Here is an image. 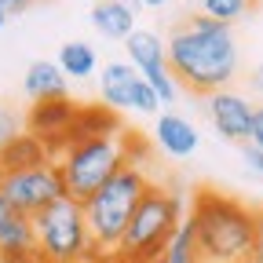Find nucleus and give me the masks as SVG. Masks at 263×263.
Here are the masks:
<instances>
[{"instance_id": "nucleus-1", "label": "nucleus", "mask_w": 263, "mask_h": 263, "mask_svg": "<svg viewBox=\"0 0 263 263\" xmlns=\"http://www.w3.org/2000/svg\"><path fill=\"white\" fill-rule=\"evenodd\" d=\"M164 55H168V70L179 81V88L201 99L230 88V81L238 77V66H241L234 29L201 11L168 33Z\"/></svg>"}, {"instance_id": "nucleus-2", "label": "nucleus", "mask_w": 263, "mask_h": 263, "mask_svg": "<svg viewBox=\"0 0 263 263\" xmlns=\"http://www.w3.org/2000/svg\"><path fill=\"white\" fill-rule=\"evenodd\" d=\"M194 223L197 263H252L256 252V209L230 194L201 186L186 209Z\"/></svg>"}, {"instance_id": "nucleus-3", "label": "nucleus", "mask_w": 263, "mask_h": 263, "mask_svg": "<svg viewBox=\"0 0 263 263\" xmlns=\"http://www.w3.org/2000/svg\"><path fill=\"white\" fill-rule=\"evenodd\" d=\"M183 219H186L183 194L150 179V186L139 197L136 212H132V223H128L124 238H121L117 263H157L161 252L168 249V241L176 238Z\"/></svg>"}, {"instance_id": "nucleus-4", "label": "nucleus", "mask_w": 263, "mask_h": 263, "mask_svg": "<svg viewBox=\"0 0 263 263\" xmlns=\"http://www.w3.org/2000/svg\"><path fill=\"white\" fill-rule=\"evenodd\" d=\"M146 186H150L146 168L136 164V161H128V164H121V172H114L84 201L88 234H91L99 256H117L121 238H124V230L132 223V212H136L139 197L146 194Z\"/></svg>"}, {"instance_id": "nucleus-5", "label": "nucleus", "mask_w": 263, "mask_h": 263, "mask_svg": "<svg viewBox=\"0 0 263 263\" xmlns=\"http://www.w3.org/2000/svg\"><path fill=\"white\" fill-rule=\"evenodd\" d=\"M33 238H37V263H91L99 256L88 234L84 205L73 197H59L33 216Z\"/></svg>"}, {"instance_id": "nucleus-6", "label": "nucleus", "mask_w": 263, "mask_h": 263, "mask_svg": "<svg viewBox=\"0 0 263 263\" xmlns=\"http://www.w3.org/2000/svg\"><path fill=\"white\" fill-rule=\"evenodd\" d=\"M55 164L62 172L66 197L84 205L114 172H121V164H128V139H124V132H117V136H95V139L73 143V146L59 150Z\"/></svg>"}, {"instance_id": "nucleus-7", "label": "nucleus", "mask_w": 263, "mask_h": 263, "mask_svg": "<svg viewBox=\"0 0 263 263\" xmlns=\"http://www.w3.org/2000/svg\"><path fill=\"white\" fill-rule=\"evenodd\" d=\"M0 197L18 209L22 216H37L41 209H48L51 201L66 197V186H62V172L59 164L48 161L41 168H26V172H11V176H0Z\"/></svg>"}, {"instance_id": "nucleus-8", "label": "nucleus", "mask_w": 263, "mask_h": 263, "mask_svg": "<svg viewBox=\"0 0 263 263\" xmlns=\"http://www.w3.org/2000/svg\"><path fill=\"white\" fill-rule=\"evenodd\" d=\"M124 51H128V66L136 70L161 99V106H168L179 99V81L172 77L168 70V55H164V41L157 37L154 29H136L132 37L124 41Z\"/></svg>"}, {"instance_id": "nucleus-9", "label": "nucleus", "mask_w": 263, "mask_h": 263, "mask_svg": "<svg viewBox=\"0 0 263 263\" xmlns=\"http://www.w3.org/2000/svg\"><path fill=\"white\" fill-rule=\"evenodd\" d=\"M205 110H209V121H212V128L219 132V136L227 139V143H249V136H252V114H256V106L249 103V99L241 95V91H234V88H223V91H212V95H205Z\"/></svg>"}, {"instance_id": "nucleus-10", "label": "nucleus", "mask_w": 263, "mask_h": 263, "mask_svg": "<svg viewBox=\"0 0 263 263\" xmlns=\"http://www.w3.org/2000/svg\"><path fill=\"white\" fill-rule=\"evenodd\" d=\"M0 263H37L33 219L0 197Z\"/></svg>"}, {"instance_id": "nucleus-11", "label": "nucleus", "mask_w": 263, "mask_h": 263, "mask_svg": "<svg viewBox=\"0 0 263 263\" xmlns=\"http://www.w3.org/2000/svg\"><path fill=\"white\" fill-rule=\"evenodd\" d=\"M73 117H77V103L70 95L48 99V103H33L29 114H26V132L41 136L51 146V154H59V143H62V136H66V128H70Z\"/></svg>"}, {"instance_id": "nucleus-12", "label": "nucleus", "mask_w": 263, "mask_h": 263, "mask_svg": "<svg viewBox=\"0 0 263 263\" xmlns=\"http://www.w3.org/2000/svg\"><path fill=\"white\" fill-rule=\"evenodd\" d=\"M154 143L161 154H168L172 161H183L197 150V143H201V136H197V128L183 117V114H172V110H164L157 114L154 121Z\"/></svg>"}, {"instance_id": "nucleus-13", "label": "nucleus", "mask_w": 263, "mask_h": 263, "mask_svg": "<svg viewBox=\"0 0 263 263\" xmlns=\"http://www.w3.org/2000/svg\"><path fill=\"white\" fill-rule=\"evenodd\" d=\"M139 84H143V77L121 59L106 62L103 70H99V95H103V106H110L114 114L136 106V88Z\"/></svg>"}, {"instance_id": "nucleus-14", "label": "nucleus", "mask_w": 263, "mask_h": 263, "mask_svg": "<svg viewBox=\"0 0 263 263\" xmlns=\"http://www.w3.org/2000/svg\"><path fill=\"white\" fill-rule=\"evenodd\" d=\"M117 132H124V124H121V114H114L110 106H77V117L66 128L59 150L73 146V143H84V139H95V136H117Z\"/></svg>"}, {"instance_id": "nucleus-15", "label": "nucleus", "mask_w": 263, "mask_h": 263, "mask_svg": "<svg viewBox=\"0 0 263 263\" xmlns=\"http://www.w3.org/2000/svg\"><path fill=\"white\" fill-rule=\"evenodd\" d=\"M48 161H55L51 146L41 136H33V132H18L8 146H0V176L26 172V168H41V164H48Z\"/></svg>"}, {"instance_id": "nucleus-16", "label": "nucleus", "mask_w": 263, "mask_h": 263, "mask_svg": "<svg viewBox=\"0 0 263 263\" xmlns=\"http://www.w3.org/2000/svg\"><path fill=\"white\" fill-rule=\"evenodd\" d=\"M22 91L33 99V103H48V99H66V95H70V81H66V73L59 70V62L37 59L26 70Z\"/></svg>"}, {"instance_id": "nucleus-17", "label": "nucleus", "mask_w": 263, "mask_h": 263, "mask_svg": "<svg viewBox=\"0 0 263 263\" xmlns=\"http://www.w3.org/2000/svg\"><path fill=\"white\" fill-rule=\"evenodd\" d=\"M88 18H91V26L103 33V37H110V41H128L132 33L139 29V26H136V11L124 8L121 0H99Z\"/></svg>"}, {"instance_id": "nucleus-18", "label": "nucleus", "mask_w": 263, "mask_h": 263, "mask_svg": "<svg viewBox=\"0 0 263 263\" xmlns=\"http://www.w3.org/2000/svg\"><path fill=\"white\" fill-rule=\"evenodd\" d=\"M59 70L66 73V81H84V77H95L99 73V55L91 44L84 41H70V44H62L59 48Z\"/></svg>"}, {"instance_id": "nucleus-19", "label": "nucleus", "mask_w": 263, "mask_h": 263, "mask_svg": "<svg viewBox=\"0 0 263 263\" xmlns=\"http://www.w3.org/2000/svg\"><path fill=\"white\" fill-rule=\"evenodd\" d=\"M157 263H197V252H194V223H190V216L179 223L176 238L168 241V249L161 252Z\"/></svg>"}, {"instance_id": "nucleus-20", "label": "nucleus", "mask_w": 263, "mask_h": 263, "mask_svg": "<svg viewBox=\"0 0 263 263\" xmlns=\"http://www.w3.org/2000/svg\"><path fill=\"white\" fill-rule=\"evenodd\" d=\"M245 11H249V0H201V15H209L223 26H234Z\"/></svg>"}, {"instance_id": "nucleus-21", "label": "nucleus", "mask_w": 263, "mask_h": 263, "mask_svg": "<svg viewBox=\"0 0 263 263\" xmlns=\"http://www.w3.org/2000/svg\"><path fill=\"white\" fill-rule=\"evenodd\" d=\"M18 132H26V114L0 99V146H8Z\"/></svg>"}, {"instance_id": "nucleus-22", "label": "nucleus", "mask_w": 263, "mask_h": 263, "mask_svg": "<svg viewBox=\"0 0 263 263\" xmlns=\"http://www.w3.org/2000/svg\"><path fill=\"white\" fill-rule=\"evenodd\" d=\"M249 146L263 150V106H256V114H252V136H249Z\"/></svg>"}, {"instance_id": "nucleus-23", "label": "nucleus", "mask_w": 263, "mask_h": 263, "mask_svg": "<svg viewBox=\"0 0 263 263\" xmlns=\"http://www.w3.org/2000/svg\"><path fill=\"white\" fill-rule=\"evenodd\" d=\"M29 4H33V0H0V15H4V18H15V15H22Z\"/></svg>"}, {"instance_id": "nucleus-24", "label": "nucleus", "mask_w": 263, "mask_h": 263, "mask_svg": "<svg viewBox=\"0 0 263 263\" xmlns=\"http://www.w3.org/2000/svg\"><path fill=\"white\" fill-rule=\"evenodd\" d=\"M252 263H263V209H256V252Z\"/></svg>"}, {"instance_id": "nucleus-25", "label": "nucleus", "mask_w": 263, "mask_h": 263, "mask_svg": "<svg viewBox=\"0 0 263 263\" xmlns=\"http://www.w3.org/2000/svg\"><path fill=\"white\" fill-rule=\"evenodd\" d=\"M245 161H249V168H252V172H259V176H263V150H256V146H249V143H245Z\"/></svg>"}, {"instance_id": "nucleus-26", "label": "nucleus", "mask_w": 263, "mask_h": 263, "mask_svg": "<svg viewBox=\"0 0 263 263\" xmlns=\"http://www.w3.org/2000/svg\"><path fill=\"white\" fill-rule=\"evenodd\" d=\"M249 81H252V91H256V95L263 99V62H259L256 70H252V77H249Z\"/></svg>"}, {"instance_id": "nucleus-27", "label": "nucleus", "mask_w": 263, "mask_h": 263, "mask_svg": "<svg viewBox=\"0 0 263 263\" xmlns=\"http://www.w3.org/2000/svg\"><path fill=\"white\" fill-rule=\"evenodd\" d=\"M139 4H143V8H164L168 0H139Z\"/></svg>"}, {"instance_id": "nucleus-28", "label": "nucleus", "mask_w": 263, "mask_h": 263, "mask_svg": "<svg viewBox=\"0 0 263 263\" xmlns=\"http://www.w3.org/2000/svg\"><path fill=\"white\" fill-rule=\"evenodd\" d=\"M121 4H124V8H132V11H139V8H143L139 0H121Z\"/></svg>"}, {"instance_id": "nucleus-29", "label": "nucleus", "mask_w": 263, "mask_h": 263, "mask_svg": "<svg viewBox=\"0 0 263 263\" xmlns=\"http://www.w3.org/2000/svg\"><path fill=\"white\" fill-rule=\"evenodd\" d=\"M4 22H8V18H4V15H0V29H4Z\"/></svg>"}, {"instance_id": "nucleus-30", "label": "nucleus", "mask_w": 263, "mask_h": 263, "mask_svg": "<svg viewBox=\"0 0 263 263\" xmlns=\"http://www.w3.org/2000/svg\"><path fill=\"white\" fill-rule=\"evenodd\" d=\"M33 4H37V0H33Z\"/></svg>"}]
</instances>
